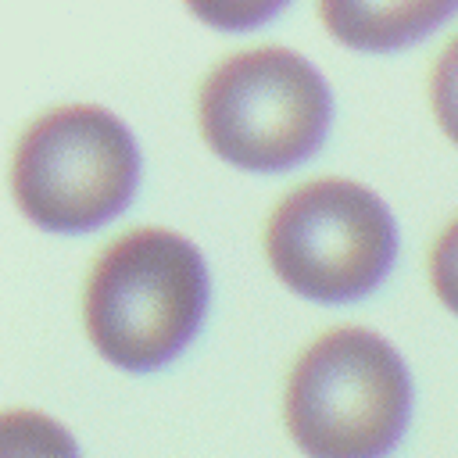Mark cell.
<instances>
[{"mask_svg": "<svg viewBox=\"0 0 458 458\" xmlns=\"http://www.w3.org/2000/svg\"><path fill=\"white\" fill-rule=\"evenodd\" d=\"M204 301L200 250L172 229L143 225L97 254L82 290V322L107 361L154 369L193 336Z\"/></svg>", "mask_w": 458, "mask_h": 458, "instance_id": "cell-1", "label": "cell"}, {"mask_svg": "<svg viewBox=\"0 0 458 458\" xmlns=\"http://www.w3.org/2000/svg\"><path fill=\"white\" fill-rule=\"evenodd\" d=\"M408 401L401 354L372 329L336 326L297 354L283 415L311 458H383L408 422Z\"/></svg>", "mask_w": 458, "mask_h": 458, "instance_id": "cell-2", "label": "cell"}, {"mask_svg": "<svg viewBox=\"0 0 458 458\" xmlns=\"http://www.w3.org/2000/svg\"><path fill=\"white\" fill-rule=\"evenodd\" d=\"M329 86L308 57L286 47H250L222 57L197 89L208 147L240 168H286L308 157L329 125Z\"/></svg>", "mask_w": 458, "mask_h": 458, "instance_id": "cell-3", "label": "cell"}, {"mask_svg": "<svg viewBox=\"0 0 458 458\" xmlns=\"http://www.w3.org/2000/svg\"><path fill=\"white\" fill-rule=\"evenodd\" d=\"M140 179L132 132L97 104L43 111L18 140L11 186L18 208L43 229L79 233L125 208Z\"/></svg>", "mask_w": 458, "mask_h": 458, "instance_id": "cell-4", "label": "cell"}, {"mask_svg": "<svg viewBox=\"0 0 458 458\" xmlns=\"http://www.w3.org/2000/svg\"><path fill=\"white\" fill-rule=\"evenodd\" d=\"M397 229L386 204L351 179H311L268 215L265 254L276 276L315 301L369 293L390 268Z\"/></svg>", "mask_w": 458, "mask_h": 458, "instance_id": "cell-5", "label": "cell"}, {"mask_svg": "<svg viewBox=\"0 0 458 458\" xmlns=\"http://www.w3.org/2000/svg\"><path fill=\"white\" fill-rule=\"evenodd\" d=\"M458 4L447 0H419V4H344V0H326L318 4V14L326 29L365 50H386L397 43L419 39L426 29L454 14Z\"/></svg>", "mask_w": 458, "mask_h": 458, "instance_id": "cell-6", "label": "cell"}, {"mask_svg": "<svg viewBox=\"0 0 458 458\" xmlns=\"http://www.w3.org/2000/svg\"><path fill=\"white\" fill-rule=\"evenodd\" d=\"M0 437H4V458H79L75 440L57 426L54 419L39 411H4L0 419Z\"/></svg>", "mask_w": 458, "mask_h": 458, "instance_id": "cell-7", "label": "cell"}, {"mask_svg": "<svg viewBox=\"0 0 458 458\" xmlns=\"http://www.w3.org/2000/svg\"><path fill=\"white\" fill-rule=\"evenodd\" d=\"M429 100L440 129L458 143V32L440 50L433 75H429Z\"/></svg>", "mask_w": 458, "mask_h": 458, "instance_id": "cell-8", "label": "cell"}, {"mask_svg": "<svg viewBox=\"0 0 458 458\" xmlns=\"http://www.w3.org/2000/svg\"><path fill=\"white\" fill-rule=\"evenodd\" d=\"M429 279H433L437 297L451 311H458V218L447 222L440 229V236L433 240V250H429Z\"/></svg>", "mask_w": 458, "mask_h": 458, "instance_id": "cell-9", "label": "cell"}, {"mask_svg": "<svg viewBox=\"0 0 458 458\" xmlns=\"http://www.w3.org/2000/svg\"><path fill=\"white\" fill-rule=\"evenodd\" d=\"M279 4H197L193 14L222 25V29H236V25H250V21H261L276 11Z\"/></svg>", "mask_w": 458, "mask_h": 458, "instance_id": "cell-10", "label": "cell"}]
</instances>
